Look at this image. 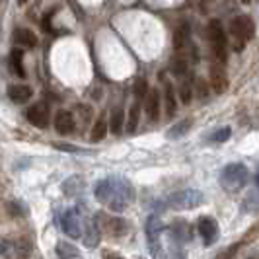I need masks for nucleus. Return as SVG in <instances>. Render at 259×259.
Masks as SVG:
<instances>
[{
	"label": "nucleus",
	"mask_w": 259,
	"mask_h": 259,
	"mask_svg": "<svg viewBox=\"0 0 259 259\" xmlns=\"http://www.w3.org/2000/svg\"><path fill=\"white\" fill-rule=\"evenodd\" d=\"M240 2H242V4H249V2H251V0H240Z\"/></svg>",
	"instance_id": "f704fd0d"
},
{
	"label": "nucleus",
	"mask_w": 259,
	"mask_h": 259,
	"mask_svg": "<svg viewBox=\"0 0 259 259\" xmlns=\"http://www.w3.org/2000/svg\"><path fill=\"white\" fill-rule=\"evenodd\" d=\"M57 255L59 257H80V251L76 249V246H72L68 242H59L57 244Z\"/></svg>",
	"instance_id": "5701e85b"
},
{
	"label": "nucleus",
	"mask_w": 259,
	"mask_h": 259,
	"mask_svg": "<svg viewBox=\"0 0 259 259\" xmlns=\"http://www.w3.org/2000/svg\"><path fill=\"white\" fill-rule=\"evenodd\" d=\"M137 123H139V105H133L131 107V113H129V123H127V131L133 133L137 129Z\"/></svg>",
	"instance_id": "c756f323"
},
{
	"label": "nucleus",
	"mask_w": 259,
	"mask_h": 259,
	"mask_svg": "<svg viewBox=\"0 0 259 259\" xmlns=\"http://www.w3.org/2000/svg\"><path fill=\"white\" fill-rule=\"evenodd\" d=\"M230 127H222V129H219V131H214L212 135H210V139L214 141V143H226L228 139H230Z\"/></svg>",
	"instance_id": "bb28decb"
},
{
	"label": "nucleus",
	"mask_w": 259,
	"mask_h": 259,
	"mask_svg": "<svg viewBox=\"0 0 259 259\" xmlns=\"http://www.w3.org/2000/svg\"><path fill=\"white\" fill-rule=\"evenodd\" d=\"M230 33L234 35V49L236 51H242L244 49V43L251 41L255 37V24L249 16H238L234 18L232 24H230Z\"/></svg>",
	"instance_id": "7ed1b4c3"
},
{
	"label": "nucleus",
	"mask_w": 259,
	"mask_h": 259,
	"mask_svg": "<svg viewBox=\"0 0 259 259\" xmlns=\"http://www.w3.org/2000/svg\"><path fill=\"white\" fill-rule=\"evenodd\" d=\"M98 222L102 224V230L107 232L109 236H113V238H121V236H125L129 232V224L123 219H119V217H107L104 212H100Z\"/></svg>",
	"instance_id": "6e6552de"
},
{
	"label": "nucleus",
	"mask_w": 259,
	"mask_h": 259,
	"mask_svg": "<svg viewBox=\"0 0 259 259\" xmlns=\"http://www.w3.org/2000/svg\"><path fill=\"white\" fill-rule=\"evenodd\" d=\"M123 121H125V115H123V109H115L113 113H111V133H115L119 135L121 129H123Z\"/></svg>",
	"instance_id": "b1692460"
},
{
	"label": "nucleus",
	"mask_w": 259,
	"mask_h": 259,
	"mask_svg": "<svg viewBox=\"0 0 259 259\" xmlns=\"http://www.w3.org/2000/svg\"><path fill=\"white\" fill-rule=\"evenodd\" d=\"M100 238H102V230H100V222H98V219L92 222H86V224H84V234H82V242H84V246L98 247Z\"/></svg>",
	"instance_id": "9b49d317"
},
{
	"label": "nucleus",
	"mask_w": 259,
	"mask_h": 259,
	"mask_svg": "<svg viewBox=\"0 0 259 259\" xmlns=\"http://www.w3.org/2000/svg\"><path fill=\"white\" fill-rule=\"evenodd\" d=\"M191 125H193V121L191 119H185V121H180V123H176V125H171L166 133V137H168L169 141H178V139H182L185 137V133L191 129Z\"/></svg>",
	"instance_id": "6ab92c4d"
},
{
	"label": "nucleus",
	"mask_w": 259,
	"mask_h": 259,
	"mask_svg": "<svg viewBox=\"0 0 259 259\" xmlns=\"http://www.w3.org/2000/svg\"><path fill=\"white\" fill-rule=\"evenodd\" d=\"M249 180V171L244 164H228L221 174V185L228 193H238L244 189Z\"/></svg>",
	"instance_id": "f03ea898"
},
{
	"label": "nucleus",
	"mask_w": 259,
	"mask_h": 259,
	"mask_svg": "<svg viewBox=\"0 0 259 259\" xmlns=\"http://www.w3.org/2000/svg\"><path fill=\"white\" fill-rule=\"evenodd\" d=\"M57 150H65V152H70V154H88V150L80 148V146H74V144H65V143H55L53 144Z\"/></svg>",
	"instance_id": "393cba45"
},
{
	"label": "nucleus",
	"mask_w": 259,
	"mask_h": 259,
	"mask_svg": "<svg viewBox=\"0 0 259 259\" xmlns=\"http://www.w3.org/2000/svg\"><path fill=\"white\" fill-rule=\"evenodd\" d=\"M255 183H257V187H259V169H257V174H255Z\"/></svg>",
	"instance_id": "72a5a7b5"
},
{
	"label": "nucleus",
	"mask_w": 259,
	"mask_h": 259,
	"mask_svg": "<svg viewBox=\"0 0 259 259\" xmlns=\"http://www.w3.org/2000/svg\"><path fill=\"white\" fill-rule=\"evenodd\" d=\"M135 96L137 98H146L148 96V86H146V80L144 78L135 82Z\"/></svg>",
	"instance_id": "7c9ffc66"
},
{
	"label": "nucleus",
	"mask_w": 259,
	"mask_h": 259,
	"mask_svg": "<svg viewBox=\"0 0 259 259\" xmlns=\"http://www.w3.org/2000/svg\"><path fill=\"white\" fill-rule=\"evenodd\" d=\"M164 105H166V115H168V119L176 115L178 107H176V94H174V86L171 84H166V88H164Z\"/></svg>",
	"instance_id": "412c9836"
},
{
	"label": "nucleus",
	"mask_w": 259,
	"mask_h": 259,
	"mask_svg": "<svg viewBox=\"0 0 259 259\" xmlns=\"http://www.w3.org/2000/svg\"><path fill=\"white\" fill-rule=\"evenodd\" d=\"M55 131L59 135H70L74 131V117L68 111H59L55 115Z\"/></svg>",
	"instance_id": "dca6fc26"
},
{
	"label": "nucleus",
	"mask_w": 259,
	"mask_h": 259,
	"mask_svg": "<svg viewBox=\"0 0 259 259\" xmlns=\"http://www.w3.org/2000/svg\"><path fill=\"white\" fill-rule=\"evenodd\" d=\"M12 41L18 43V45H22V47H29L31 49V47L37 45V35L31 29H27V27H18V29H14Z\"/></svg>",
	"instance_id": "2eb2a0df"
},
{
	"label": "nucleus",
	"mask_w": 259,
	"mask_h": 259,
	"mask_svg": "<svg viewBox=\"0 0 259 259\" xmlns=\"http://www.w3.org/2000/svg\"><path fill=\"white\" fill-rule=\"evenodd\" d=\"M187 43H189V27L180 26L174 33V47L180 51L183 47H187Z\"/></svg>",
	"instance_id": "4be33fe9"
},
{
	"label": "nucleus",
	"mask_w": 259,
	"mask_h": 259,
	"mask_svg": "<svg viewBox=\"0 0 259 259\" xmlns=\"http://www.w3.org/2000/svg\"><path fill=\"white\" fill-rule=\"evenodd\" d=\"M31 96H33V88L26 86V84H14L8 88V98L14 104H26V102H29Z\"/></svg>",
	"instance_id": "4468645a"
},
{
	"label": "nucleus",
	"mask_w": 259,
	"mask_h": 259,
	"mask_svg": "<svg viewBox=\"0 0 259 259\" xmlns=\"http://www.w3.org/2000/svg\"><path fill=\"white\" fill-rule=\"evenodd\" d=\"M207 37L210 43V51L212 57H217L221 63H226V47H228V41H226V33L222 29L221 22L219 20H210L207 27Z\"/></svg>",
	"instance_id": "20e7f679"
},
{
	"label": "nucleus",
	"mask_w": 259,
	"mask_h": 259,
	"mask_svg": "<svg viewBox=\"0 0 259 259\" xmlns=\"http://www.w3.org/2000/svg\"><path fill=\"white\" fill-rule=\"evenodd\" d=\"M208 80H210V86H212V90L217 92V94H224V92L228 90V76H226V72L222 68H219V66H212L210 68Z\"/></svg>",
	"instance_id": "ddd939ff"
},
{
	"label": "nucleus",
	"mask_w": 259,
	"mask_h": 259,
	"mask_svg": "<svg viewBox=\"0 0 259 259\" xmlns=\"http://www.w3.org/2000/svg\"><path fill=\"white\" fill-rule=\"evenodd\" d=\"M203 199H205L203 193L197 189H180L168 197V205L176 210H189V208L199 207Z\"/></svg>",
	"instance_id": "39448f33"
},
{
	"label": "nucleus",
	"mask_w": 259,
	"mask_h": 259,
	"mask_svg": "<svg viewBox=\"0 0 259 259\" xmlns=\"http://www.w3.org/2000/svg\"><path fill=\"white\" fill-rule=\"evenodd\" d=\"M164 232V224L160 221L158 214H150L148 221H146V240H148V246L152 253H158L160 249V236Z\"/></svg>",
	"instance_id": "1a4fd4ad"
},
{
	"label": "nucleus",
	"mask_w": 259,
	"mask_h": 259,
	"mask_svg": "<svg viewBox=\"0 0 259 259\" xmlns=\"http://www.w3.org/2000/svg\"><path fill=\"white\" fill-rule=\"evenodd\" d=\"M27 0H18V4H26Z\"/></svg>",
	"instance_id": "c9c22d12"
},
{
	"label": "nucleus",
	"mask_w": 259,
	"mask_h": 259,
	"mask_svg": "<svg viewBox=\"0 0 259 259\" xmlns=\"http://www.w3.org/2000/svg\"><path fill=\"white\" fill-rule=\"evenodd\" d=\"M180 100H182L185 105L191 104V100H193V88H191L189 84H185V82L180 86Z\"/></svg>",
	"instance_id": "cd10ccee"
},
{
	"label": "nucleus",
	"mask_w": 259,
	"mask_h": 259,
	"mask_svg": "<svg viewBox=\"0 0 259 259\" xmlns=\"http://www.w3.org/2000/svg\"><path fill=\"white\" fill-rule=\"evenodd\" d=\"M185 70H187V65H185V61H176V65H174V72H176L178 76H182Z\"/></svg>",
	"instance_id": "2f4dec72"
},
{
	"label": "nucleus",
	"mask_w": 259,
	"mask_h": 259,
	"mask_svg": "<svg viewBox=\"0 0 259 259\" xmlns=\"http://www.w3.org/2000/svg\"><path fill=\"white\" fill-rule=\"evenodd\" d=\"M94 193H96V199L100 203H104L117 212H123L135 201V187L131 185L129 180L117 178V176L98 182Z\"/></svg>",
	"instance_id": "f257e3e1"
},
{
	"label": "nucleus",
	"mask_w": 259,
	"mask_h": 259,
	"mask_svg": "<svg viewBox=\"0 0 259 259\" xmlns=\"http://www.w3.org/2000/svg\"><path fill=\"white\" fill-rule=\"evenodd\" d=\"M169 230H171V236L176 238L178 244H185V242H189V240L193 238L191 226H189V222H185V221H176L171 224Z\"/></svg>",
	"instance_id": "f3484780"
},
{
	"label": "nucleus",
	"mask_w": 259,
	"mask_h": 259,
	"mask_svg": "<svg viewBox=\"0 0 259 259\" xmlns=\"http://www.w3.org/2000/svg\"><path fill=\"white\" fill-rule=\"evenodd\" d=\"M61 228H63V232L68 236V238H82V234H84V226H82V222H80V212H78L76 208H68L65 210L63 214H61Z\"/></svg>",
	"instance_id": "423d86ee"
},
{
	"label": "nucleus",
	"mask_w": 259,
	"mask_h": 259,
	"mask_svg": "<svg viewBox=\"0 0 259 259\" xmlns=\"http://www.w3.org/2000/svg\"><path fill=\"white\" fill-rule=\"evenodd\" d=\"M197 228H199V234H201V238H203V242H205V246H212L217 240H219V224L217 221H212V219H201L199 224H197Z\"/></svg>",
	"instance_id": "9d476101"
},
{
	"label": "nucleus",
	"mask_w": 259,
	"mask_h": 259,
	"mask_svg": "<svg viewBox=\"0 0 259 259\" xmlns=\"http://www.w3.org/2000/svg\"><path fill=\"white\" fill-rule=\"evenodd\" d=\"M144 111H146L148 121H152V123H156L160 119V94H158V90L148 92L146 104H144Z\"/></svg>",
	"instance_id": "f8f14e48"
},
{
	"label": "nucleus",
	"mask_w": 259,
	"mask_h": 259,
	"mask_svg": "<svg viewBox=\"0 0 259 259\" xmlns=\"http://www.w3.org/2000/svg\"><path fill=\"white\" fill-rule=\"evenodd\" d=\"M27 121L37 127V129H47L49 127V117H51V109L45 102H37V104L29 105L27 109Z\"/></svg>",
	"instance_id": "0eeeda50"
},
{
	"label": "nucleus",
	"mask_w": 259,
	"mask_h": 259,
	"mask_svg": "<svg viewBox=\"0 0 259 259\" xmlns=\"http://www.w3.org/2000/svg\"><path fill=\"white\" fill-rule=\"evenodd\" d=\"M244 210L247 212H251V210H257L259 208V195L257 193H251L246 197V201H244V205H242Z\"/></svg>",
	"instance_id": "a878e982"
},
{
	"label": "nucleus",
	"mask_w": 259,
	"mask_h": 259,
	"mask_svg": "<svg viewBox=\"0 0 259 259\" xmlns=\"http://www.w3.org/2000/svg\"><path fill=\"white\" fill-rule=\"evenodd\" d=\"M105 135H107V121H105V115H100L98 121L94 123V127H92L90 141L92 143H100L105 139Z\"/></svg>",
	"instance_id": "aec40b11"
},
{
	"label": "nucleus",
	"mask_w": 259,
	"mask_h": 259,
	"mask_svg": "<svg viewBox=\"0 0 259 259\" xmlns=\"http://www.w3.org/2000/svg\"><path fill=\"white\" fill-rule=\"evenodd\" d=\"M8 65L16 76L26 78V68H24V51L22 49H12L10 53V59H8Z\"/></svg>",
	"instance_id": "a211bd4d"
},
{
	"label": "nucleus",
	"mask_w": 259,
	"mask_h": 259,
	"mask_svg": "<svg viewBox=\"0 0 259 259\" xmlns=\"http://www.w3.org/2000/svg\"><path fill=\"white\" fill-rule=\"evenodd\" d=\"M197 94L201 96V98H205L207 96V86H205V82L201 80V82H197Z\"/></svg>",
	"instance_id": "473e14b6"
},
{
	"label": "nucleus",
	"mask_w": 259,
	"mask_h": 259,
	"mask_svg": "<svg viewBox=\"0 0 259 259\" xmlns=\"http://www.w3.org/2000/svg\"><path fill=\"white\" fill-rule=\"evenodd\" d=\"M8 210H10V214L12 217H26V207L20 203V201H10L8 203Z\"/></svg>",
	"instance_id": "c85d7f7f"
}]
</instances>
